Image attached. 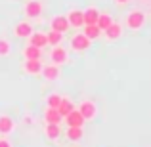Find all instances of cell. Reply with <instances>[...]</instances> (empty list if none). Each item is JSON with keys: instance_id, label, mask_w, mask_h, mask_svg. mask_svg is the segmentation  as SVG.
<instances>
[{"instance_id": "484cf974", "label": "cell", "mask_w": 151, "mask_h": 147, "mask_svg": "<svg viewBox=\"0 0 151 147\" xmlns=\"http://www.w3.org/2000/svg\"><path fill=\"white\" fill-rule=\"evenodd\" d=\"M0 147H12V141L8 138H0Z\"/></svg>"}, {"instance_id": "ac0fdd59", "label": "cell", "mask_w": 151, "mask_h": 147, "mask_svg": "<svg viewBox=\"0 0 151 147\" xmlns=\"http://www.w3.org/2000/svg\"><path fill=\"white\" fill-rule=\"evenodd\" d=\"M44 134L50 141H58L59 138H61V128H59V124H46Z\"/></svg>"}, {"instance_id": "7a4b0ae2", "label": "cell", "mask_w": 151, "mask_h": 147, "mask_svg": "<svg viewBox=\"0 0 151 147\" xmlns=\"http://www.w3.org/2000/svg\"><path fill=\"white\" fill-rule=\"evenodd\" d=\"M77 111L82 115V118H84L86 122L94 120V118L98 117V105L92 101V99H84V101H81L77 105Z\"/></svg>"}, {"instance_id": "8992f818", "label": "cell", "mask_w": 151, "mask_h": 147, "mask_svg": "<svg viewBox=\"0 0 151 147\" xmlns=\"http://www.w3.org/2000/svg\"><path fill=\"white\" fill-rule=\"evenodd\" d=\"M65 17H67L69 27H73V29H81V27H84V15H82V10H78V8L69 10Z\"/></svg>"}, {"instance_id": "44dd1931", "label": "cell", "mask_w": 151, "mask_h": 147, "mask_svg": "<svg viewBox=\"0 0 151 147\" xmlns=\"http://www.w3.org/2000/svg\"><path fill=\"white\" fill-rule=\"evenodd\" d=\"M82 34H84V37H88L90 40H98V38L101 37V31H100V27H98V25H84Z\"/></svg>"}, {"instance_id": "2e32d148", "label": "cell", "mask_w": 151, "mask_h": 147, "mask_svg": "<svg viewBox=\"0 0 151 147\" xmlns=\"http://www.w3.org/2000/svg\"><path fill=\"white\" fill-rule=\"evenodd\" d=\"M21 55H23L25 59H42V50H40V48H37V46L27 44V46H23Z\"/></svg>"}, {"instance_id": "9a60e30c", "label": "cell", "mask_w": 151, "mask_h": 147, "mask_svg": "<svg viewBox=\"0 0 151 147\" xmlns=\"http://www.w3.org/2000/svg\"><path fill=\"white\" fill-rule=\"evenodd\" d=\"M100 14H101V11L98 10L96 6H88L86 10H82V15H84V25H96Z\"/></svg>"}, {"instance_id": "8fae6325", "label": "cell", "mask_w": 151, "mask_h": 147, "mask_svg": "<svg viewBox=\"0 0 151 147\" xmlns=\"http://www.w3.org/2000/svg\"><path fill=\"white\" fill-rule=\"evenodd\" d=\"M42 78L48 82H54L58 80L59 77H61V69H59V65H54V63H50V65H42V71H40Z\"/></svg>"}, {"instance_id": "5bb4252c", "label": "cell", "mask_w": 151, "mask_h": 147, "mask_svg": "<svg viewBox=\"0 0 151 147\" xmlns=\"http://www.w3.org/2000/svg\"><path fill=\"white\" fill-rule=\"evenodd\" d=\"M29 44L44 50V46H48V37H46V33H42V31H33V34L29 37Z\"/></svg>"}, {"instance_id": "ba28073f", "label": "cell", "mask_w": 151, "mask_h": 147, "mask_svg": "<svg viewBox=\"0 0 151 147\" xmlns=\"http://www.w3.org/2000/svg\"><path fill=\"white\" fill-rule=\"evenodd\" d=\"M101 34H103V38H105L107 42H115V40H119V38L122 37V25L113 21L105 31H101Z\"/></svg>"}, {"instance_id": "4fadbf2b", "label": "cell", "mask_w": 151, "mask_h": 147, "mask_svg": "<svg viewBox=\"0 0 151 147\" xmlns=\"http://www.w3.org/2000/svg\"><path fill=\"white\" fill-rule=\"evenodd\" d=\"M63 122H65L67 126H71V128H82L86 120L82 118V115L78 113L77 109H75V111H71L67 117H63Z\"/></svg>"}, {"instance_id": "52a82bcc", "label": "cell", "mask_w": 151, "mask_h": 147, "mask_svg": "<svg viewBox=\"0 0 151 147\" xmlns=\"http://www.w3.org/2000/svg\"><path fill=\"white\" fill-rule=\"evenodd\" d=\"M33 23L27 21V19H23V21H17L14 25V34L17 38H29L31 34H33Z\"/></svg>"}, {"instance_id": "d6986e66", "label": "cell", "mask_w": 151, "mask_h": 147, "mask_svg": "<svg viewBox=\"0 0 151 147\" xmlns=\"http://www.w3.org/2000/svg\"><path fill=\"white\" fill-rule=\"evenodd\" d=\"M44 120H46V124H59V122H61L63 118L59 117L58 109H52V107H46V109H44Z\"/></svg>"}, {"instance_id": "7402d4cb", "label": "cell", "mask_w": 151, "mask_h": 147, "mask_svg": "<svg viewBox=\"0 0 151 147\" xmlns=\"http://www.w3.org/2000/svg\"><path fill=\"white\" fill-rule=\"evenodd\" d=\"M113 23V15L109 14V11H103V14H100V17H98V21H96V25L100 27V31H105L107 27Z\"/></svg>"}, {"instance_id": "7c38bea8", "label": "cell", "mask_w": 151, "mask_h": 147, "mask_svg": "<svg viewBox=\"0 0 151 147\" xmlns=\"http://www.w3.org/2000/svg\"><path fill=\"white\" fill-rule=\"evenodd\" d=\"M14 130H15V120L10 115L2 113L0 115V136H10Z\"/></svg>"}, {"instance_id": "4316f807", "label": "cell", "mask_w": 151, "mask_h": 147, "mask_svg": "<svg viewBox=\"0 0 151 147\" xmlns=\"http://www.w3.org/2000/svg\"><path fill=\"white\" fill-rule=\"evenodd\" d=\"M115 6H126V4H130V0H113Z\"/></svg>"}, {"instance_id": "d4e9b609", "label": "cell", "mask_w": 151, "mask_h": 147, "mask_svg": "<svg viewBox=\"0 0 151 147\" xmlns=\"http://www.w3.org/2000/svg\"><path fill=\"white\" fill-rule=\"evenodd\" d=\"M12 54V44L6 38H0V57H8Z\"/></svg>"}, {"instance_id": "83f0119b", "label": "cell", "mask_w": 151, "mask_h": 147, "mask_svg": "<svg viewBox=\"0 0 151 147\" xmlns=\"http://www.w3.org/2000/svg\"><path fill=\"white\" fill-rule=\"evenodd\" d=\"M23 122H25V124H33V117H31V115H25V117H23Z\"/></svg>"}, {"instance_id": "30bf717a", "label": "cell", "mask_w": 151, "mask_h": 147, "mask_svg": "<svg viewBox=\"0 0 151 147\" xmlns=\"http://www.w3.org/2000/svg\"><path fill=\"white\" fill-rule=\"evenodd\" d=\"M69 29H71V27H69V23H67L65 15H54V17L50 19V31H55V33L65 34Z\"/></svg>"}, {"instance_id": "5b68a950", "label": "cell", "mask_w": 151, "mask_h": 147, "mask_svg": "<svg viewBox=\"0 0 151 147\" xmlns=\"http://www.w3.org/2000/svg\"><path fill=\"white\" fill-rule=\"evenodd\" d=\"M50 61L54 65H63V63L69 61V52H67L63 46H52L50 50Z\"/></svg>"}, {"instance_id": "cb8c5ba5", "label": "cell", "mask_w": 151, "mask_h": 147, "mask_svg": "<svg viewBox=\"0 0 151 147\" xmlns=\"http://www.w3.org/2000/svg\"><path fill=\"white\" fill-rule=\"evenodd\" d=\"M61 98L59 94H50L48 99H46V107H52V109H58V105L61 103Z\"/></svg>"}, {"instance_id": "277c9868", "label": "cell", "mask_w": 151, "mask_h": 147, "mask_svg": "<svg viewBox=\"0 0 151 147\" xmlns=\"http://www.w3.org/2000/svg\"><path fill=\"white\" fill-rule=\"evenodd\" d=\"M42 10H44V6H42V2H38V0H29V2L23 6V14L29 19H38L42 15Z\"/></svg>"}, {"instance_id": "e0dca14e", "label": "cell", "mask_w": 151, "mask_h": 147, "mask_svg": "<svg viewBox=\"0 0 151 147\" xmlns=\"http://www.w3.org/2000/svg\"><path fill=\"white\" fill-rule=\"evenodd\" d=\"M77 109V105H75L73 101H71L69 98H61V103L58 105V113H59V117H67V115L71 113V111H75Z\"/></svg>"}, {"instance_id": "ffe728a7", "label": "cell", "mask_w": 151, "mask_h": 147, "mask_svg": "<svg viewBox=\"0 0 151 147\" xmlns=\"http://www.w3.org/2000/svg\"><path fill=\"white\" fill-rule=\"evenodd\" d=\"M65 136H67V140H69V141L77 143V141H81L82 138H84V132H82V128H71V126H67Z\"/></svg>"}, {"instance_id": "6da1fadb", "label": "cell", "mask_w": 151, "mask_h": 147, "mask_svg": "<svg viewBox=\"0 0 151 147\" xmlns=\"http://www.w3.org/2000/svg\"><path fill=\"white\" fill-rule=\"evenodd\" d=\"M147 21V15H145L144 10H130L126 14V19H124V25L128 27L130 31H142Z\"/></svg>"}, {"instance_id": "603a6c76", "label": "cell", "mask_w": 151, "mask_h": 147, "mask_svg": "<svg viewBox=\"0 0 151 147\" xmlns=\"http://www.w3.org/2000/svg\"><path fill=\"white\" fill-rule=\"evenodd\" d=\"M46 37H48V46H61V42H63V34L61 33L50 31V33H46Z\"/></svg>"}, {"instance_id": "9c48e42d", "label": "cell", "mask_w": 151, "mask_h": 147, "mask_svg": "<svg viewBox=\"0 0 151 147\" xmlns=\"http://www.w3.org/2000/svg\"><path fill=\"white\" fill-rule=\"evenodd\" d=\"M23 73H27L29 77H38L42 71V61L40 59H25L21 65Z\"/></svg>"}, {"instance_id": "3957f363", "label": "cell", "mask_w": 151, "mask_h": 147, "mask_svg": "<svg viewBox=\"0 0 151 147\" xmlns=\"http://www.w3.org/2000/svg\"><path fill=\"white\" fill-rule=\"evenodd\" d=\"M69 46L73 52H78V54H82V52L90 50V46H92V40H90L88 37H84L82 33H77L73 34V38L69 40Z\"/></svg>"}]
</instances>
